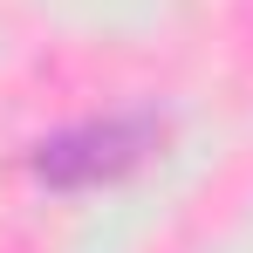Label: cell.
Returning a JSON list of instances; mask_svg holds the SVG:
<instances>
[{"instance_id":"6da1fadb","label":"cell","mask_w":253,"mask_h":253,"mask_svg":"<svg viewBox=\"0 0 253 253\" xmlns=\"http://www.w3.org/2000/svg\"><path fill=\"white\" fill-rule=\"evenodd\" d=\"M151 144H158L151 117H103V124H76L48 137L35 151V171L48 185H96V178H124L130 165H144Z\"/></svg>"}]
</instances>
